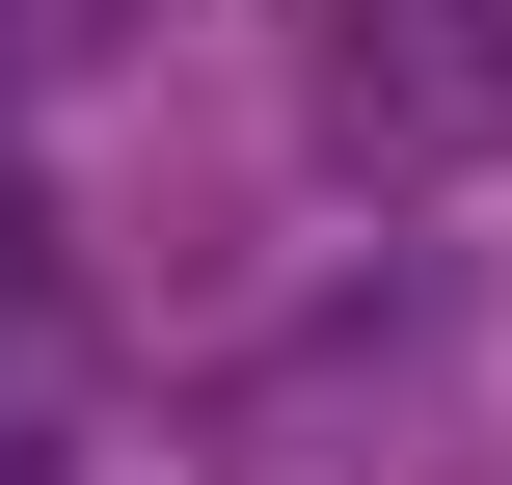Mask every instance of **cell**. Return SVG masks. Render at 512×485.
<instances>
[{"mask_svg":"<svg viewBox=\"0 0 512 485\" xmlns=\"http://www.w3.org/2000/svg\"><path fill=\"white\" fill-rule=\"evenodd\" d=\"M0 459H54V243H27V135H0Z\"/></svg>","mask_w":512,"mask_h":485,"instance_id":"3","label":"cell"},{"mask_svg":"<svg viewBox=\"0 0 512 485\" xmlns=\"http://www.w3.org/2000/svg\"><path fill=\"white\" fill-rule=\"evenodd\" d=\"M486 459V324L459 297H351L297 351H243L216 405V485H459Z\"/></svg>","mask_w":512,"mask_h":485,"instance_id":"1","label":"cell"},{"mask_svg":"<svg viewBox=\"0 0 512 485\" xmlns=\"http://www.w3.org/2000/svg\"><path fill=\"white\" fill-rule=\"evenodd\" d=\"M0 485H54V459H0Z\"/></svg>","mask_w":512,"mask_h":485,"instance_id":"5","label":"cell"},{"mask_svg":"<svg viewBox=\"0 0 512 485\" xmlns=\"http://www.w3.org/2000/svg\"><path fill=\"white\" fill-rule=\"evenodd\" d=\"M162 0H0V81H81V54H135Z\"/></svg>","mask_w":512,"mask_h":485,"instance_id":"4","label":"cell"},{"mask_svg":"<svg viewBox=\"0 0 512 485\" xmlns=\"http://www.w3.org/2000/svg\"><path fill=\"white\" fill-rule=\"evenodd\" d=\"M324 81L405 162H512V0H324Z\"/></svg>","mask_w":512,"mask_h":485,"instance_id":"2","label":"cell"}]
</instances>
